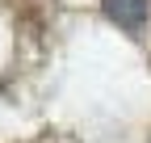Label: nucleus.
Wrapping results in <instances>:
<instances>
[{"label": "nucleus", "mask_w": 151, "mask_h": 143, "mask_svg": "<svg viewBox=\"0 0 151 143\" xmlns=\"http://www.w3.org/2000/svg\"><path fill=\"white\" fill-rule=\"evenodd\" d=\"M101 9L113 25H122L130 34H143L147 17H151V0H101Z\"/></svg>", "instance_id": "1"}]
</instances>
